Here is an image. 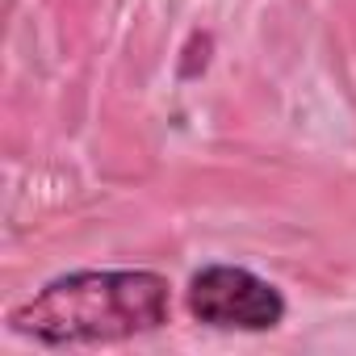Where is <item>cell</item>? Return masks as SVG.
Here are the masks:
<instances>
[{
  "label": "cell",
  "instance_id": "obj_1",
  "mask_svg": "<svg viewBox=\"0 0 356 356\" xmlns=\"http://www.w3.org/2000/svg\"><path fill=\"white\" fill-rule=\"evenodd\" d=\"M172 318V281L155 268H72L9 310V331L42 348H113Z\"/></svg>",
  "mask_w": 356,
  "mask_h": 356
},
{
  "label": "cell",
  "instance_id": "obj_2",
  "mask_svg": "<svg viewBox=\"0 0 356 356\" xmlns=\"http://www.w3.org/2000/svg\"><path fill=\"white\" fill-rule=\"evenodd\" d=\"M185 310L193 323L210 331H239V335H264L277 331L289 314L285 293L260 277L248 264L210 260L202 264L185 285Z\"/></svg>",
  "mask_w": 356,
  "mask_h": 356
}]
</instances>
